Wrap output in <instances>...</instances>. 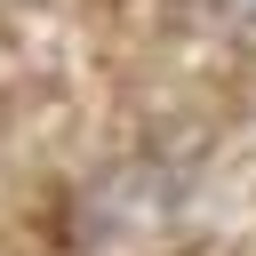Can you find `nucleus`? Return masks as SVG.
Here are the masks:
<instances>
[{
	"label": "nucleus",
	"mask_w": 256,
	"mask_h": 256,
	"mask_svg": "<svg viewBox=\"0 0 256 256\" xmlns=\"http://www.w3.org/2000/svg\"><path fill=\"white\" fill-rule=\"evenodd\" d=\"M224 8H232V16H240V24H256V0H224Z\"/></svg>",
	"instance_id": "nucleus-1"
}]
</instances>
